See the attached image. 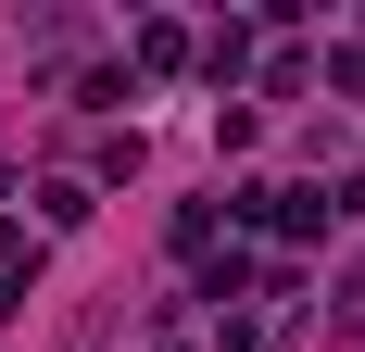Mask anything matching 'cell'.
Masks as SVG:
<instances>
[{
    "label": "cell",
    "mask_w": 365,
    "mask_h": 352,
    "mask_svg": "<svg viewBox=\"0 0 365 352\" xmlns=\"http://www.w3.org/2000/svg\"><path fill=\"white\" fill-rule=\"evenodd\" d=\"M328 327H340V340H353V327H365V264H353V277H340V302H328Z\"/></svg>",
    "instance_id": "6da1fadb"
}]
</instances>
